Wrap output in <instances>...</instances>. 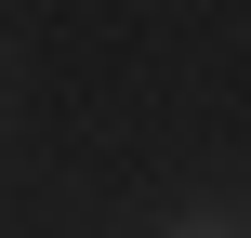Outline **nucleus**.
I'll return each mask as SVG.
<instances>
[{"label": "nucleus", "mask_w": 251, "mask_h": 238, "mask_svg": "<svg viewBox=\"0 0 251 238\" xmlns=\"http://www.w3.org/2000/svg\"><path fill=\"white\" fill-rule=\"evenodd\" d=\"M185 238H212V225H185Z\"/></svg>", "instance_id": "nucleus-1"}]
</instances>
